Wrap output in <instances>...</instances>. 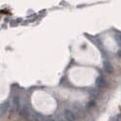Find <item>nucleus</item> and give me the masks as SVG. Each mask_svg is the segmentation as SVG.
I'll list each match as a JSON object with an SVG mask.
<instances>
[{
  "label": "nucleus",
  "mask_w": 121,
  "mask_h": 121,
  "mask_svg": "<svg viewBox=\"0 0 121 121\" xmlns=\"http://www.w3.org/2000/svg\"><path fill=\"white\" fill-rule=\"evenodd\" d=\"M64 115L65 117V118L68 121H74L75 119V117L74 114L71 111H70L68 109H65L64 110Z\"/></svg>",
  "instance_id": "1"
},
{
  "label": "nucleus",
  "mask_w": 121,
  "mask_h": 121,
  "mask_svg": "<svg viewBox=\"0 0 121 121\" xmlns=\"http://www.w3.org/2000/svg\"><path fill=\"white\" fill-rule=\"evenodd\" d=\"M20 116L23 119H27L29 117V109L27 106H23L20 111Z\"/></svg>",
  "instance_id": "2"
},
{
  "label": "nucleus",
  "mask_w": 121,
  "mask_h": 121,
  "mask_svg": "<svg viewBox=\"0 0 121 121\" xmlns=\"http://www.w3.org/2000/svg\"><path fill=\"white\" fill-rule=\"evenodd\" d=\"M96 84L99 88H104L107 85V82L103 77L100 76V77H98L96 80Z\"/></svg>",
  "instance_id": "3"
},
{
  "label": "nucleus",
  "mask_w": 121,
  "mask_h": 121,
  "mask_svg": "<svg viewBox=\"0 0 121 121\" xmlns=\"http://www.w3.org/2000/svg\"><path fill=\"white\" fill-rule=\"evenodd\" d=\"M104 69L106 73H113V71H114V68H113V67H112V65L111 64V63L108 61L104 62Z\"/></svg>",
  "instance_id": "4"
},
{
  "label": "nucleus",
  "mask_w": 121,
  "mask_h": 121,
  "mask_svg": "<svg viewBox=\"0 0 121 121\" xmlns=\"http://www.w3.org/2000/svg\"><path fill=\"white\" fill-rule=\"evenodd\" d=\"M13 105L16 110H18L20 108V100L18 96H14L13 99Z\"/></svg>",
  "instance_id": "5"
},
{
  "label": "nucleus",
  "mask_w": 121,
  "mask_h": 121,
  "mask_svg": "<svg viewBox=\"0 0 121 121\" xmlns=\"http://www.w3.org/2000/svg\"><path fill=\"white\" fill-rule=\"evenodd\" d=\"M8 108V102H5L1 105V114H4L6 112L7 109Z\"/></svg>",
  "instance_id": "6"
},
{
  "label": "nucleus",
  "mask_w": 121,
  "mask_h": 121,
  "mask_svg": "<svg viewBox=\"0 0 121 121\" xmlns=\"http://www.w3.org/2000/svg\"><path fill=\"white\" fill-rule=\"evenodd\" d=\"M116 39H117V42L119 44V46H121V35L120 34H117L116 36Z\"/></svg>",
  "instance_id": "7"
},
{
  "label": "nucleus",
  "mask_w": 121,
  "mask_h": 121,
  "mask_svg": "<svg viewBox=\"0 0 121 121\" xmlns=\"http://www.w3.org/2000/svg\"><path fill=\"white\" fill-rule=\"evenodd\" d=\"M93 105H94V102H93V101L90 102L88 103V106H89V107H92Z\"/></svg>",
  "instance_id": "8"
},
{
  "label": "nucleus",
  "mask_w": 121,
  "mask_h": 121,
  "mask_svg": "<svg viewBox=\"0 0 121 121\" xmlns=\"http://www.w3.org/2000/svg\"><path fill=\"white\" fill-rule=\"evenodd\" d=\"M46 121H55L53 119H50V118H49V119H46Z\"/></svg>",
  "instance_id": "9"
}]
</instances>
